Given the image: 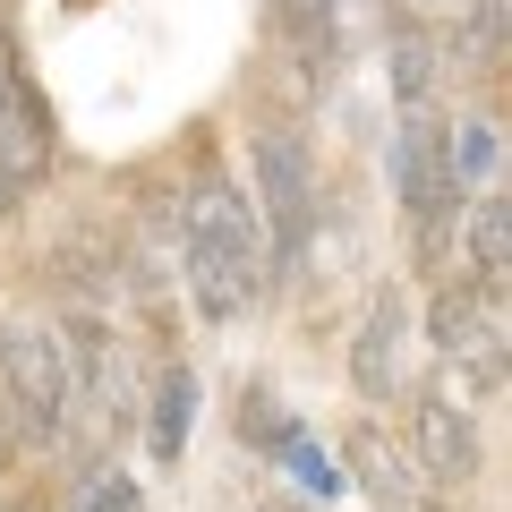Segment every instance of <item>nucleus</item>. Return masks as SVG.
I'll list each match as a JSON object with an SVG mask.
<instances>
[{
	"instance_id": "obj_21",
	"label": "nucleus",
	"mask_w": 512,
	"mask_h": 512,
	"mask_svg": "<svg viewBox=\"0 0 512 512\" xmlns=\"http://www.w3.org/2000/svg\"><path fill=\"white\" fill-rule=\"evenodd\" d=\"M9 444H18V427H9V410H0V470H9Z\"/></svg>"
},
{
	"instance_id": "obj_14",
	"label": "nucleus",
	"mask_w": 512,
	"mask_h": 512,
	"mask_svg": "<svg viewBox=\"0 0 512 512\" xmlns=\"http://www.w3.org/2000/svg\"><path fill=\"white\" fill-rule=\"evenodd\" d=\"M282 26H291V43H299V60L308 69H333V0H282Z\"/></svg>"
},
{
	"instance_id": "obj_13",
	"label": "nucleus",
	"mask_w": 512,
	"mask_h": 512,
	"mask_svg": "<svg viewBox=\"0 0 512 512\" xmlns=\"http://www.w3.org/2000/svg\"><path fill=\"white\" fill-rule=\"evenodd\" d=\"M384 77H393V94H402V103H427V94H436V77H444V43H436V35H393Z\"/></svg>"
},
{
	"instance_id": "obj_16",
	"label": "nucleus",
	"mask_w": 512,
	"mask_h": 512,
	"mask_svg": "<svg viewBox=\"0 0 512 512\" xmlns=\"http://www.w3.org/2000/svg\"><path fill=\"white\" fill-rule=\"evenodd\" d=\"M274 453H282V461H291V470H299V487H316V495H342V461H333L325 444L308 436V427H291V436H282Z\"/></svg>"
},
{
	"instance_id": "obj_11",
	"label": "nucleus",
	"mask_w": 512,
	"mask_h": 512,
	"mask_svg": "<svg viewBox=\"0 0 512 512\" xmlns=\"http://www.w3.org/2000/svg\"><path fill=\"white\" fill-rule=\"evenodd\" d=\"M444 69H470V77H504V0H478L470 18L444 35Z\"/></svg>"
},
{
	"instance_id": "obj_5",
	"label": "nucleus",
	"mask_w": 512,
	"mask_h": 512,
	"mask_svg": "<svg viewBox=\"0 0 512 512\" xmlns=\"http://www.w3.org/2000/svg\"><path fill=\"white\" fill-rule=\"evenodd\" d=\"M393 197H402L410 222L453 214V205H461L453 163H444V120L427 103H402V128H393Z\"/></svg>"
},
{
	"instance_id": "obj_17",
	"label": "nucleus",
	"mask_w": 512,
	"mask_h": 512,
	"mask_svg": "<svg viewBox=\"0 0 512 512\" xmlns=\"http://www.w3.org/2000/svg\"><path fill=\"white\" fill-rule=\"evenodd\" d=\"M419 274H427V282L461 274V205H453V214H427V222H419Z\"/></svg>"
},
{
	"instance_id": "obj_1",
	"label": "nucleus",
	"mask_w": 512,
	"mask_h": 512,
	"mask_svg": "<svg viewBox=\"0 0 512 512\" xmlns=\"http://www.w3.org/2000/svg\"><path fill=\"white\" fill-rule=\"evenodd\" d=\"M180 274H188V299H197L205 325H231V316L256 308L265 291V239H256V214L231 180H197L180 205Z\"/></svg>"
},
{
	"instance_id": "obj_12",
	"label": "nucleus",
	"mask_w": 512,
	"mask_h": 512,
	"mask_svg": "<svg viewBox=\"0 0 512 512\" xmlns=\"http://www.w3.org/2000/svg\"><path fill=\"white\" fill-rule=\"evenodd\" d=\"M188 427H197V376L171 367V376L154 384V461H180L188 453Z\"/></svg>"
},
{
	"instance_id": "obj_2",
	"label": "nucleus",
	"mask_w": 512,
	"mask_h": 512,
	"mask_svg": "<svg viewBox=\"0 0 512 512\" xmlns=\"http://www.w3.org/2000/svg\"><path fill=\"white\" fill-rule=\"evenodd\" d=\"M248 163H256V205H265V274H299L316 239V154L291 120H256Z\"/></svg>"
},
{
	"instance_id": "obj_3",
	"label": "nucleus",
	"mask_w": 512,
	"mask_h": 512,
	"mask_svg": "<svg viewBox=\"0 0 512 512\" xmlns=\"http://www.w3.org/2000/svg\"><path fill=\"white\" fill-rule=\"evenodd\" d=\"M0 384L26 436H60V419L77 410V350L60 325H9L0 333Z\"/></svg>"
},
{
	"instance_id": "obj_10",
	"label": "nucleus",
	"mask_w": 512,
	"mask_h": 512,
	"mask_svg": "<svg viewBox=\"0 0 512 512\" xmlns=\"http://www.w3.org/2000/svg\"><path fill=\"white\" fill-rule=\"evenodd\" d=\"M444 163H453L461 197L504 188V128H495V111H461V120H444Z\"/></svg>"
},
{
	"instance_id": "obj_6",
	"label": "nucleus",
	"mask_w": 512,
	"mask_h": 512,
	"mask_svg": "<svg viewBox=\"0 0 512 512\" xmlns=\"http://www.w3.org/2000/svg\"><path fill=\"white\" fill-rule=\"evenodd\" d=\"M419 333L444 350V359L470 367V359H487V350H504V299H487L470 274H444L436 291H427V325Z\"/></svg>"
},
{
	"instance_id": "obj_8",
	"label": "nucleus",
	"mask_w": 512,
	"mask_h": 512,
	"mask_svg": "<svg viewBox=\"0 0 512 512\" xmlns=\"http://www.w3.org/2000/svg\"><path fill=\"white\" fill-rule=\"evenodd\" d=\"M342 453H350V470H342V478H359L367 512H427V478L410 470V453H393L376 427H350Z\"/></svg>"
},
{
	"instance_id": "obj_7",
	"label": "nucleus",
	"mask_w": 512,
	"mask_h": 512,
	"mask_svg": "<svg viewBox=\"0 0 512 512\" xmlns=\"http://www.w3.org/2000/svg\"><path fill=\"white\" fill-rule=\"evenodd\" d=\"M410 470L436 487H470L478 478V427L453 393H419L410 402Z\"/></svg>"
},
{
	"instance_id": "obj_9",
	"label": "nucleus",
	"mask_w": 512,
	"mask_h": 512,
	"mask_svg": "<svg viewBox=\"0 0 512 512\" xmlns=\"http://www.w3.org/2000/svg\"><path fill=\"white\" fill-rule=\"evenodd\" d=\"M461 274L487 299H504V282H512V205H504V188L461 197Z\"/></svg>"
},
{
	"instance_id": "obj_4",
	"label": "nucleus",
	"mask_w": 512,
	"mask_h": 512,
	"mask_svg": "<svg viewBox=\"0 0 512 512\" xmlns=\"http://www.w3.org/2000/svg\"><path fill=\"white\" fill-rule=\"evenodd\" d=\"M410 342H419V308H410L402 282H384L367 299L359 333H350V384H359V402H393L410 384Z\"/></svg>"
},
{
	"instance_id": "obj_20",
	"label": "nucleus",
	"mask_w": 512,
	"mask_h": 512,
	"mask_svg": "<svg viewBox=\"0 0 512 512\" xmlns=\"http://www.w3.org/2000/svg\"><path fill=\"white\" fill-rule=\"evenodd\" d=\"M77 512H146V495L128 487L120 470H94V478H86V495H77Z\"/></svg>"
},
{
	"instance_id": "obj_22",
	"label": "nucleus",
	"mask_w": 512,
	"mask_h": 512,
	"mask_svg": "<svg viewBox=\"0 0 512 512\" xmlns=\"http://www.w3.org/2000/svg\"><path fill=\"white\" fill-rule=\"evenodd\" d=\"M274 512H291V504H274Z\"/></svg>"
},
{
	"instance_id": "obj_18",
	"label": "nucleus",
	"mask_w": 512,
	"mask_h": 512,
	"mask_svg": "<svg viewBox=\"0 0 512 512\" xmlns=\"http://www.w3.org/2000/svg\"><path fill=\"white\" fill-rule=\"evenodd\" d=\"M291 427H299V419H291V410L274 402V384H248V402H239V436H248V444H265V453H274V444L291 436Z\"/></svg>"
},
{
	"instance_id": "obj_15",
	"label": "nucleus",
	"mask_w": 512,
	"mask_h": 512,
	"mask_svg": "<svg viewBox=\"0 0 512 512\" xmlns=\"http://www.w3.org/2000/svg\"><path fill=\"white\" fill-rule=\"evenodd\" d=\"M478 0H384V18H393V35H453L461 18H470Z\"/></svg>"
},
{
	"instance_id": "obj_19",
	"label": "nucleus",
	"mask_w": 512,
	"mask_h": 512,
	"mask_svg": "<svg viewBox=\"0 0 512 512\" xmlns=\"http://www.w3.org/2000/svg\"><path fill=\"white\" fill-rule=\"evenodd\" d=\"M43 171V146H0V214H18V197L35 188Z\"/></svg>"
}]
</instances>
